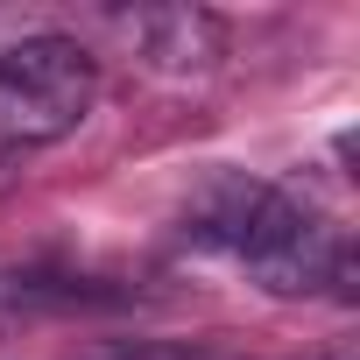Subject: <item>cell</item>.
Wrapping results in <instances>:
<instances>
[{
    "mask_svg": "<svg viewBox=\"0 0 360 360\" xmlns=\"http://www.w3.org/2000/svg\"><path fill=\"white\" fill-rule=\"evenodd\" d=\"M99 99V57L78 36H22L0 50V155L78 134Z\"/></svg>",
    "mask_w": 360,
    "mask_h": 360,
    "instance_id": "obj_1",
    "label": "cell"
},
{
    "mask_svg": "<svg viewBox=\"0 0 360 360\" xmlns=\"http://www.w3.org/2000/svg\"><path fill=\"white\" fill-rule=\"evenodd\" d=\"M15 191V155H0V198Z\"/></svg>",
    "mask_w": 360,
    "mask_h": 360,
    "instance_id": "obj_6",
    "label": "cell"
},
{
    "mask_svg": "<svg viewBox=\"0 0 360 360\" xmlns=\"http://www.w3.org/2000/svg\"><path fill=\"white\" fill-rule=\"evenodd\" d=\"M233 255L248 262V276L269 297H318L346 269V233H339V219L311 191L262 184V205H255V219H248Z\"/></svg>",
    "mask_w": 360,
    "mask_h": 360,
    "instance_id": "obj_2",
    "label": "cell"
},
{
    "mask_svg": "<svg viewBox=\"0 0 360 360\" xmlns=\"http://www.w3.org/2000/svg\"><path fill=\"white\" fill-rule=\"evenodd\" d=\"M134 360H240V353H226V346H148Z\"/></svg>",
    "mask_w": 360,
    "mask_h": 360,
    "instance_id": "obj_5",
    "label": "cell"
},
{
    "mask_svg": "<svg viewBox=\"0 0 360 360\" xmlns=\"http://www.w3.org/2000/svg\"><path fill=\"white\" fill-rule=\"evenodd\" d=\"M255 205H262V184L255 176H212V184L191 198V212H184V233L191 240H205V248H240V233H248V219H255Z\"/></svg>",
    "mask_w": 360,
    "mask_h": 360,
    "instance_id": "obj_4",
    "label": "cell"
},
{
    "mask_svg": "<svg viewBox=\"0 0 360 360\" xmlns=\"http://www.w3.org/2000/svg\"><path fill=\"white\" fill-rule=\"evenodd\" d=\"M141 50L155 71H205L226 57V22L212 8H148L141 15Z\"/></svg>",
    "mask_w": 360,
    "mask_h": 360,
    "instance_id": "obj_3",
    "label": "cell"
}]
</instances>
